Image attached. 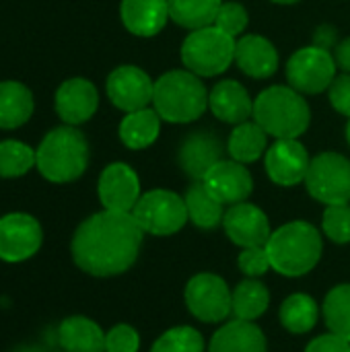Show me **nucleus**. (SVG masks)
Masks as SVG:
<instances>
[{
	"label": "nucleus",
	"instance_id": "obj_1",
	"mask_svg": "<svg viewBox=\"0 0 350 352\" xmlns=\"http://www.w3.org/2000/svg\"><path fill=\"white\" fill-rule=\"evenodd\" d=\"M144 231L132 212L101 210L85 219L70 241L74 264L89 276L109 278L128 272L138 260Z\"/></svg>",
	"mask_w": 350,
	"mask_h": 352
},
{
	"label": "nucleus",
	"instance_id": "obj_2",
	"mask_svg": "<svg viewBox=\"0 0 350 352\" xmlns=\"http://www.w3.org/2000/svg\"><path fill=\"white\" fill-rule=\"evenodd\" d=\"M91 148L76 126L52 128L35 148V169L50 184H72L89 167Z\"/></svg>",
	"mask_w": 350,
	"mask_h": 352
},
{
	"label": "nucleus",
	"instance_id": "obj_3",
	"mask_svg": "<svg viewBox=\"0 0 350 352\" xmlns=\"http://www.w3.org/2000/svg\"><path fill=\"white\" fill-rule=\"evenodd\" d=\"M266 252L274 272L287 278L309 274L322 260V233L307 221H291L272 231Z\"/></svg>",
	"mask_w": 350,
	"mask_h": 352
},
{
	"label": "nucleus",
	"instance_id": "obj_4",
	"mask_svg": "<svg viewBox=\"0 0 350 352\" xmlns=\"http://www.w3.org/2000/svg\"><path fill=\"white\" fill-rule=\"evenodd\" d=\"M254 122L276 140L299 138L311 124V109L291 85H272L254 99Z\"/></svg>",
	"mask_w": 350,
	"mask_h": 352
},
{
	"label": "nucleus",
	"instance_id": "obj_5",
	"mask_svg": "<svg viewBox=\"0 0 350 352\" xmlns=\"http://www.w3.org/2000/svg\"><path fill=\"white\" fill-rule=\"evenodd\" d=\"M153 107L165 122L190 124L208 109V91L198 74L169 70L155 80Z\"/></svg>",
	"mask_w": 350,
	"mask_h": 352
},
{
	"label": "nucleus",
	"instance_id": "obj_6",
	"mask_svg": "<svg viewBox=\"0 0 350 352\" xmlns=\"http://www.w3.org/2000/svg\"><path fill=\"white\" fill-rule=\"evenodd\" d=\"M237 39L223 33L215 25L194 29L182 43V62L186 70L200 78L223 74L235 62Z\"/></svg>",
	"mask_w": 350,
	"mask_h": 352
},
{
	"label": "nucleus",
	"instance_id": "obj_7",
	"mask_svg": "<svg viewBox=\"0 0 350 352\" xmlns=\"http://www.w3.org/2000/svg\"><path fill=\"white\" fill-rule=\"evenodd\" d=\"M132 217L136 219L144 235H155V237L175 235L190 221L184 196L163 188L144 192L136 202Z\"/></svg>",
	"mask_w": 350,
	"mask_h": 352
},
{
	"label": "nucleus",
	"instance_id": "obj_8",
	"mask_svg": "<svg viewBox=\"0 0 350 352\" xmlns=\"http://www.w3.org/2000/svg\"><path fill=\"white\" fill-rule=\"evenodd\" d=\"M188 311L204 324H223L233 316V291L212 272L192 276L184 289Z\"/></svg>",
	"mask_w": 350,
	"mask_h": 352
},
{
	"label": "nucleus",
	"instance_id": "obj_9",
	"mask_svg": "<svg viewBox=\"0 0 350 352\" xmlns=\"http://www.w3.org/2000/svg\"><path fill=\"white\" fill-rule=\"evenodd\" d=\"M303 184L309 196L326 206L347 204L350 202V161L340 153H320L311 159Z\"/></svg>",
	"mask_w": 350,
	"mask_h": 352
},
{
	"label": "nucleus",
	"instance_id": "obj_10",
	"mask_svg": "<svg viewBox=\"0 0 350 352\" xmlns=\"http://www.w3.org/2000/svg\"><path fill=\"white\" fill-rule=\"evenodd\" d=\"M336 60L332 52L318 45L297 50L287 62V80L301 95H318L330 89L336 78Z\"/></svg>",
	"mask_w": 350,
	"mask_h": 352
},
{
	"label": "nucleus",
	"instance_id": "obj_11",
	"mask_svg": "<svg viewBox=\"0 0 350 352\" xmlns=\"http://www.w3.org/2000/svg\"><path fill=\"white\" fill-rule=\"evenodd\" d=\"M43 245L41 223L27 212L0 217V260L19 264L31 260Z\"/></svg>",
	"mask_w": 350,
	"mask_h": 352
},
{
	"label": "nucleus",
	"instance_id": "obj_12",
	"mask_svg": "<svg viewBox=\"0 0 350 352\" xmlns=\"http://www.w3.org/2000/svg\"><path fill=\"white\" fill-rule=\"evenodd\" d=\"M105 91L113 107L130 113L153 105L155 80L140 66L122 64L109 72L105 80Z\"/></svg>",
	"mask_w": 350,
	"mask_h": 352
},
{
	"label": "nucleus",
	"instance_id": "obj_13",
	"mask_svg": "<svg viewBox=\"0 0 350 352\" xmlns=\"http://www.w3.org/2000/svg\"><path fill=\"white\" fill-rule=\"evenodd\" d=\"M309 163V153L299 138H278L264 155V167L270 182L283 188H293L305 182Z\"/></svg>",
	"mask_w": 350,
	"mask_h": 352
},
{
	"label": "nucleus",
	"instance_id": "obj_14",
	"mask_svg": "<svg viewBox=\"0 0 350 352\" xmlns=\"http://www.w3.org/2000/svg\"><path fill=\"white\" fill-rule=\"evenodd\" d=\"M97 196L105 210L132 212L142 196L138 173L128 163H109L99 175Z\"/></svg>",
	"mask_w": 350,
	"mask_h": 352
},
{
	"label": "nucleus",
	"instance_id": "obj_15",
	"mask_svg": "<svg viewBox=\"0 0 350 352\" xmlns=\"http://www.w3.org/2000/svg\"><path fill=\"white\" fill-rule=\"evenodd\" d=\"M223 229L231 243H235L241 250L264 248L272 235L270 219L266 217V212L248 200L233 204L225 210Z\"/></svg>",
	"mask_w": 350,
	"mask_h": 352
},
{
	"label": "nucleus",
	"instance_id": "obj_16",
	"mask_svg": "<svg viewBox=\"0 0 350 352\" xmlns=\"http://www.w3.org/2000/svg\"><path fill=\"white\" fill-rule=\"evenodd\" d=\"M99 107L97 87L83 76L66 78L54 95V109L66 126H80L89 122Z\"/></svg>",
	"mask_w": 350,
	"mask_h": 352
},
{
	"label": "nucleus",
	"instance_id": "obj_17",
	"mask_svg": "<svg viewBox=\"0 0 350 352\" xmlns=\"http://www.w3.org/2000/svg\"><path fill=\"white\" fill-rule=\"evenodd\" d=\"M225 148L221 138L210 130H194L179 144L177 165L188 177L202 182L206 173L225 159Z\"/></svg>",
	"mask_w": 350,
	"mask_h": 352
},
{
	"label": "nucleus",
	"instance_id": "obj_18",
	"mask_svg": "<svg viewBox=\"0 0 350 352\" xmlns=\"http://www.w3.org/2000/svg\"><path fill=\"white\" fill-rule=\"evenodd\" d=\"M206 190L225 206L245 202L254 192V177L243 163L223 159L202 179Z\"/></svg>",
	"mask_w": 350,
	"mask_h": 352
},
{
	"label": "nucleus",
	"instance_id": "obj_19",
	"mask_svg": "<svg viewBox=\"0 0 350 352\" xmlns=\"http://www.w3.org/2000/svg\"><path fill=\"white\" fill-rule=\"evenodd\" d=\"M235 64L250 78H270L278 70V52L274 43L256 33H243L235 45Z\"/></svg>",
	"mask_w": 350,
	"mask_h": 352
},
{
	"label": "nucleus",
	"instance_id": "obj_20",
	"mask_svg": "<svg viewBox=\"0 0 350 352\" xmlns=\"http://www.w3.org/2000/svg\"><path fill=\"white\" fill-rule=\"evenodd\" d=\"M208 109L225 124H243L254 118V99L237 80H221L208 93Z\"/></svg>",
	"mask_w": 350,
	"mask_h": 352
},
{
	"label": "nucleus",
	"instance_id": "obj_21",
	"mask_svg": "<svg viewBox=\"0 0 350 352\" xmlns=\"http://www.w3.org/2000/svg\"><path fill=\"white\" fill-rule=\"evenodd\" d=\"M208 352H268V342L256 322L233 318L223 322L212 334Z\"/></svg>",
	"mask_w": 350,
	"mask_h": 352
},
{
	"label": "nucleus",
	"instance_id": "obj_22",
	"mask_svg": "<svg viewBox=\"0 0 350 352\" xmlns=\"http://www.w3.org/2000/svg\"><path fill=\"white\" fill-rule=\"evenodd\" d=\"M120 16L136 37H155L169 21L167 0H122Z\"/></svg>",
	"mask_w": 350,
	"mask_h": 352
},
{
	"label": "nucleus",
	"instance_id": "obj_23",
	"mask_svg": "<svg viewBox=\"0 0 350 352\" xmlns=\"http://www.w3.org/2000/svg\"><path fill=\"white\" fill-rule=\"evenodd\" d=\"M58 342L66 352H105V332L85 316H70L58 326Z\"/></svg>",
	"mask_w": 350,
	"mask_h": 352
},
{
	"label": "nucleus",
	"instance_id": "obj_24",
	"mask_svg": "<svg viewBox=\"0 0 350 352\" xmlns=\"http://www.w3.org/2000/svg\"><path fill=\"white\" fill-rule=\"evenodd\" d=\"M35 111L31 89L21 80H0V130L25 126Z\"/></svg>",
	"mask_w": 350,
	"mask_h": 352
},
{
	"label": "nucleus",
	"instance_id": "obj_25",
	"mask_svg": "<svg viewBox=\"0 0 350 352\" xmlns=\"http://www.w3.org/2000/svg\"><path fill=\"white\" fill-rule=\"evenodd\" d=\"M161 116L155 111V107H144L138 111H130L122 118L118 136L124 146L132 151L149 148L161 132Z\"/></svg>",
	"mask_w": 350,
	"mask_h": 352
},
{
	"label": "nucleus",
	"instance_id": "obj_26",
	"mask_svg": "<svg viewBox=\"0 0 350 352\" xmlns=\"http://www.w3.org/2000/svg\"><path fill=\"white\" fill-rule=\"evenodd\" d=\"M268 151V134L258 122H243L233 128L227 140V153L233 161L250 165L262 159Z\"/></svg>",
	"mask_w": 350,
	"mask_h": 352
},
{
	"label": "nucleus",
	"instance_id": "obj_27",
	"mask_svg": "<svg viewBox=\"0 0 350 352\" xmlns=\"http://www.w3.org/2000/svg\"><path fill=\"white\" fill-rule=\"evenodd\" d=\"M186 208H188V219L194 223V227L202 229V231H210L217 229L219 225H223L225 219V204H221L202 182H194L186 196Z\"/></svg>",
	"mask_w": 350,
	"mask_h": 352
},
{
	"label": "nucleus",
	"instance_id": "obj_28",
	"mask_svg": "<svg viewBox=\"0 0 350 352\" xmlns=\"http://www.w3.org/2000/svg\"><path fill=\"white\" fill-rule=\"evenodd\" d=\"M270 307V291L260 278H245L233 289V318L243 322L260 320Z\"/></svg>",
	"mask_w": 350,
	"mask_h": 352
},
{
	"label": "nucleus",
	"instance_id": "obj_29",
	"mask_svg": "<svg viewBox=\"0 0 350 352\" xmlns=\"http://www.w3.org/2000/svg\"><path fill=\"white\" fill-rule=\"evenodd\" d=\"M278 318L287 332L309 334L320 320V307L314 297L305 293H293L283 301L278 309Z\"/></svg>",
	"mask_w": 350,
	"mask_h": 352
},
{
	"label": "nucleus",
	"instance_id": "obj_30",
	"mask_svg": "<svg viewBox=\"0 0 350 352\" xmlns=\"http://www.w3.org/2000/svg\"><path fill=\"white\" fill-rule=\"evenodd\" d=\"M169 19L190 31L210 27L223 0H167Z\"/></svg>",
	"mask_w": 350,
	"mask_h": 352
},
{
	"label": "nucleus",
	"instance_id": "obj_31",
	"mask_svg": "<svg viewBox=\"0 0 350 352\" xmlns=\"http://www.w3.org/2000/svg\"><path fill=\"white\" fill-rule=\"evenodd\" d=\"M322 314L330 332L350 340V283L336 285L326 295Z\"/></svg>",
	"mask_w": 350,
	"mask_h": 352
},
{
	"label": "nucleus",
	"instance_id": "obj_32",
	"mask_svg": "<svg viewBox=\"0 0 350 352\" xmlns=\"http://www.w3.org/2000/svg\"><path fill=\"white\" fill-rule=\"evenodd\" d=\"M35 167V151L21 140H0V177L17 179L27 175Z\"/></svg>",
	"mask_w": 350,
	"mask_h": 352
},
{
	"label": "nucleus",
	"instance_id": "obj_33",
	"mask_svg": "<svg viewBox=\"0 0 350 352\" xmlns=\"http://www.w3.org/2000/svg\"><path fill=\"white\" fill-rule=\"evenodd\" d=\"M204 338L196 328L175 326L155 340L151 352H204Z\"/></svg>",
	"mask_w": 350,
	"mask_h": 352
},
{
	"label": "nucleus",
	"instance_id": "obj_34",
	"mask_svg": "<svg viewBox=\"0 0 350 352\" xmlns=\"http://www.w3.org/2000/svg\"><path fill=\"white\" fill-rule=\"evenodd\" d=\"M322 229L330 241L338 245L350 243V202L326 206L322 217Z\"/></svg>",
	"mask_w": 350,
	"mask_h": 352
},
{
	"label": "nucleus",
	"instance_id": "obj_35",
	"mask_svg": "<svg viewBox=\"0 0 350 352\" xmlns=\"http://www.w3.org/2000/svg\"><path fill=\"white\" fill-rule=\"evenodd\" d=\"M248 23H250V14H248L243 4H239V2H223L212 25L217 29H221L223 33L237 39L248 29Z\"/></svg>",
	"mask_w": 350,
	"mask_h": 352
},
{
	"label": "nucleus",
	"instance_id": "obj_36",
	"mask_svg": "<svg viewBox=\"0 0 350 352\" xmlns=\"http://www.w3.org/2000/svg\"><path fill=\"white\" fill-rule=\"evenodd\" d=\"M140 334L130 324H118L105 332V352H138Z\"/></svg>",
	"mask_w": 350,
	"mask_h": 352
},
{
	"label": "nucleus",
	"instance_id": "obj_37",
	"mask_svg": "<svg viewBox=\"0 0 350 352\" xmlns=\"http://www.w3.org/2000/svg\"><path fill=\"white\" fill-rule=\"evenodd\" d=\"M237 264H239V270L245 274V278H260L268 270H272L266 245L264 248H245V250H241Z\"/></svg>",
	"mask_w": 350,
	"mask_h": 352
},
{
	"label": "nucleus",
	"instance_id": "obj_38",
	"mask_svg": "<svg viewBox=\"0 0 350 352\" xmlns=\"http://www.w3.org/2000/svg\"><path fill=\"white\" fill-rule=\"evenodd\" d=\"M328 99L338 113L350 118V74L342 72L340 76L334 78V82L328 89Z\"/></svg>",
	"mask_w": 350,
	"mask_h": 352
},
{
	"label": "nucleus",
	"instance_id": "obj_39",
	"mask_svg": "<svg viewBox=\"0 0 350 352\" xmlns=\"http://www.w3.org/2000/svg\"><path fill=\"white\" fill-rule=\"evenodd\" d=\"M305 352H350V340L334 332H328V334L314 338L305 346Z\"/></svg>",
	"mask_w": 350,
	"mask_h": 352
},
{
	"label": "nucleus",
	"instance_id": "obj_40",
	"mask_svg": "<svg viewBox=\"0 0 350 352\" xmlns=\"http://www.w3.org/2000/svg\"><path fill=\"white\" fill-rule=\"evenodd\" d=\"M338 43H340V41H338V29H336L334 25L324 23V25H320V27L314 31V45H318V47L330 52V50H334Z\"/></svg>",
	"mask_w": 350,
	"mask_h": 352
},
{
	"label": "nucleus",
	"instance_id": "obj_41",
	"mask_svg": "<svg viewBox=\"0 0 350 352\" xmlns=\"http://www.w3.org/2000/svg\"><path fill=\"white\" fill-rule=\"evenodd\" d=\"M334 60L338 64V68L342 72L350 74V37L342 39L336 47H334Z\"/></svg>",
	"mask_w": 350,
	"mask_h": 352
},
{
	"label": "nucleus",
	"instance_id": "obj_42",
	"mask_svg": "<svg viewBox=\"0 0 350 352\" xmlns=\"http://www.w3.org/2000/svg\"><path fill=\"white\" fill-rule=\"evenodd\" d=\"M12 352H43L41 349H37V346H33V344H25V346H19L17 351Z\"/></svg>",
	"mask_w": 350,
	"mask_h": 352
},
{
	"label": "nucleus",
	"instance_id": "obj_43",
	"mask_svg": "<svg viewBox=\"0 0 350 352\" xmlns=\"http://www.w3.org/2000/svg\"><path fill=\"white\" fill-rule=\"evenodd\" d=\"M270 2H274V4H297L301 0H270Z\"/></svg>",
	"mask_w": 350,
	"mask_h": 352
},
{
	"label": "nucleus",
	"instance_id": "obj_44",
	"mask_svg": "<svg viewBox=\"0 0 350 352\" xmlns=\"http://www.w3.org/2000/svg\"><path fill=\"white\" fill-rule=\"evenodd\" d=\"M347 140H349V144H350V118H349V124H347Z\"/></svg>",
	"mask_w": 350,
	"mask_h": 352
},
{
	"label": "nucleus",
	"instance_id": "obj_45",
	"mask_svg": "<svg viewBox=\"0 0 350 352\" xmlns=\"http://www.w3.org/2000/svg\"><path fill=\"white\" fill-rule=\"evenodd\" d=\"M56 352H66V351H56Z\"/></svg>",
	"mask_w": 350,
	"mask_h": 352
}]
</instances>
